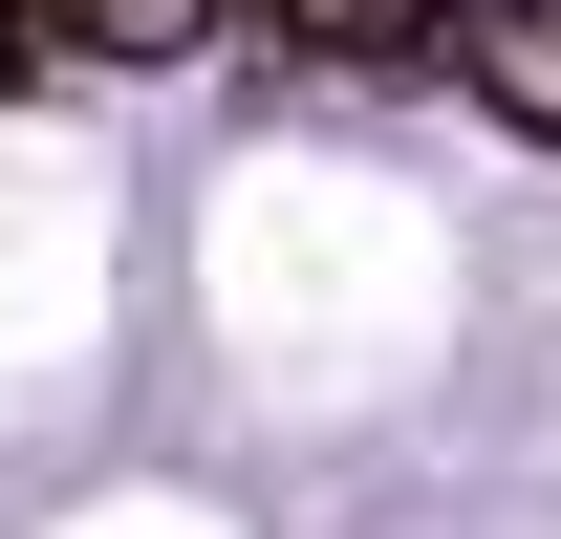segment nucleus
Listing matches in <instances>:
<instances>
[{"label":"nucleus","mask_w":561,"mask_h":539,"mask_svg":"<svg viewBox=\"0 0 561 539\" xmlns=\"http://www.w3.org/2000/svg\"><path fill=\"white\" fill-rule=\"evenodd\" d=\"M454 66H476L518 130H561V0H454Z\"/></svg>","instance_id":"f257e3e1"},{"label":"nucleus","mask_w":561,"mask_h":539,"mask_svg":"<svg viewBox=\"0 0 561 539\" xmlns=\"http://www.w3.org/2000/svg\"><path fill=\"white\" fill-rule=\"evenodd\" d=\"M280 44H324V66H432L454 0H280Z\"/></svg>","instance_id":"f03ea898"},{"label":"nucleus","mask_w":561,"mask_h":539,"mask_svg":"<svg viewBox=\"0 0 561 539\" xmlns=\"http://www.w3.org/2000/svg\"><path fill=\"white\" fill-rule=\"evenodd\" d=\"M22 22H87V0H0V44H22Z\"/></svg>","instance_id":"7ed1b4c3"}]
</instances>
